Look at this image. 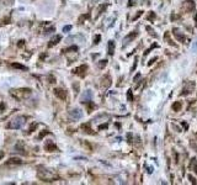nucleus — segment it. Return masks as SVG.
<instances>
[{"instance_id": "f257e3e1", "label": "nucleus", "mask_w": 197, "mask_h": 185, "mask_svg": "<svg viewBox=\"0 0 197 185\" xmlns=\"http://www.w3.org/2000/svg\"><path fill=\"white\" fill-rule=\"evenodd\" d=\"M37 176H38L41 180H43V181H48V183H51V181H56V180H58V179H59V175H58V174H56V173H54V171H52V170L44 169V168H42V169H40V170H38Z\"/></svg>"}, {"instance_id": "f03ea898", "label": "nucleus", "mask_w": 197, "mask_h": 185, "mask_svg": "<svg viewBox=\"0 0 197 185\" xmlns=\"http://www.w3.org/2000/svg\"><path fill=\"white\" fill-rule=\"evenodd\" d=\"M31 89L28 88H24V89H14L10 91V94L16 99V100H22V99H26L31 95Z\"/></svg>"}, {"instance_id": "7ed1b4c3", "label": "nucleus", "mask_w": 197, "mask_h": 185, "mask_svg": "<svg viewBox=\"0 0 197 185\" xmlns=\"http://www.w3.org/2000/svg\"><path fill=\"white\" fill-rule=\"evenodd\" d=\"M25 120L26 117L25 116H16L15 119L11 120V122L9 123V128H13V130H19L24 126L25 123Z\"/></svg>"}, {"instance_id": "20e7f679", "label": "nucleus", "mask_w": 197, "mask_h": 185, "mask_svg": "<svg viewBox=\"0 0 197 185\" xmlns=\"http://www.w3.org/2000/svg\"><path fill=\"white\" fill-rule=\"evenodd\" d=\"M181 8L183 9V11L191 13V11L195 10V1L193 0H186V1H183V4L181 5Z\"/></svg>"}, {"instance_id": "39448f33", "label": "nucleus", "mask_w": 197, "mask_h": 185, "mask_svg": "<svg viewBox=\"0 0 197 185\" xmlns=\"http://www.w3.org/2000/svg\"><path fill=\"white\" fill-rule=\"evenodd\" d=\"M86 72H87V65L86 64H83V65H79L78 68H75L73 70L74 74L79 75V77H85L86 75Z\"/></svg>"}, {"instance_id": "423d86ee", "label": "nucleus", "mask_w": 197, "mask_h": 185, "mask_svg": "<svg viewBox=\"0 0 197 185\" xmlns=\"http://www.w3.org/2000/svg\"><path fill=\"white\" fill-rule=\"evenodd\" d=\"M54 95H56V96H57L59 100L64 101V100L67 99V91H65L64 89L57 88V89H54Z\"/></svg>"}, {"instance_id": "0eeeda50", "label": "nucleus", "mask_w": 197, "mask_h": 185, "mask_svg": "<svg viewBox=\"0 0 197 185\" xmlns=\"http://www.w3.org/2000/svg\"><path fill=\"white\" fill-rule=\"evenodd\" d=\"M111 84H112V79H111V77H110L109 74H105V75L101 78V86H102V88H105V89H107V88H110V86H111Z\"/></svg>"}, {"instance_id": "6e6552de", "label": "nucleus", "mask_w": 197, "mask_h": 185, "mask_svg": "<svg viewBox=\"0 0 197 185\" xmlns=\"http://www.w3.org/2000/svg\"><path fill=\"white\" fill-rule=\"evenodd\" d=\"M172 35L175 36V38H176L179 42H182V43H183L185 40H186V37L183 36V33H181L177 27H174V29H172Z\"/></svg>"}, {"instance_id": "1a4fd4ad", "label": "nucleus", "mask_w": 197, "mask_h": 185, "mask_svg": "<svg viewBox=\"0 0 197 185\" xmlns=\"http://www.w3.org/2000/svg\"><path fill=\"white\" fill-rule=\"evenodd\" d=\"M138 31H132L129 35H127L126 37H125V40H123V45H127V43H129L131 41H133L136 37H138Z\"/></svg>"}, {"instance_id": "9d476101", "label": "nucleus", "mask_w": 197, "mask_h": 185, "mask_svg": "<svg viewBox=\"0 0 197 185\" xmlns=\"http://www.w3.org/2000/svg\"><path fill=\"white\" fill-rule=\"evenodd\" d=\"M44 149H46L47 152H57V151H58L57 146H56L52 141H48V142L44 144Z\"/></svg>"}, {"instance_id": "9b49d317", "label": "nucleus", "mask_w": 197, "mask_h": 185, "mask_svg": "<svg viewBox=\"0 0 197 185\" xmlns=\"http://www.w3.org/2000/svg\"><path fill=\"white\" fill-rule=\"evenodd\" d=\"M192 89H193V83H187L185 86H183V90H182V92H181V95H188L190 92L192 91Z\"/></svg>"}, {"instance_id": "f8f14e48", "label": "nucleus", "mask_w": 197, "mask_h": 185, "mask_svg": "<svg viewBox=\"0 0 197 185\" xmlns=\"http://www.w3.org/2000/svg\"><path fill=\"white\" fill-rule=\"evenodd\" d=\"M21 163H22V160H21L20 158L14 157V158H10V159L6 162V165H20Z\"/></svg>"}, {"instance_id": "ddd939ff", "label": "nucleus", "mask_w": 197, "mask_h": 185, "mask_svg": "<svg viewBox=\"0 0 197 185\" xmlns=\"http://www.w3.org/2000/svg\"><path fill=\"white\" fill-rule=\"evenodd\" d=\"M70 116H71L73 119H75V120H79V119H81L83 114H81V111H80L79 109H74V110L70 111Z\"/></svg>"}, {"instance_id": "4468645a", "label": "nucleus", "mask_w": 197, "mask_h": 185, "mask_svg": "<svg viewBox=\"0 0 197 185\" xmlns=\"http://www.w3.org/2000/svg\"><path fill=\"white\" fill-rule=\"evenodd\" d=\"M62 40V36H59V35H57V36H54L52 40H51V42L48 43V47H52V46H56L59 41Z\"/></svg>"}, {"instance_id": "2eb2a0df", "label": "nucleus", "mask_w": 197, "mask_h": 185, "mask_svg": "<svg viewBox=\"0 0 197 185\" xmlns=\"http://www.w3.org/2000/svg\"><path fill=\"white\" fill-rule=\"evenodd\" d=\"M81 130H84V132L90 133V135H92V133H94V132H92V130H91V127H90V123H89V122L83 123V125H81Z\"/></svg>"}, {"instance_id": "dca6fc26", "label": "nucleus", "mask_w": 197, "mask_h": 185, "mask_svg": "<svg viewBox=\"0 0 197 185\" xmlns=\"http://www.w3.org/2000/svg\"><path fill=\"white\" fill-rule=\"evenodd\" d=\"M190 169L193 170L196 174H197V159L196 158H192L191 162H190Z\"/></svg>"}, {"instance_id": "f3484780", "label": "nucleus", "mask_w": 197, "mask_h": 185, "mask_svg": "<svg viewBox=\"0 0 197 185\" xmlns=\"http://www.w3.org/2000/svg\"><path fill=\"white\" fill-rule=\"evenodd\" d=\"M181 109H182V104H181V101H175V103L172 104V110H174L175 112L181 111Z\"/></svg>"}, {"instance_id": "a211bd4d", "label": "nucleus", "mask_w": 197, "mask_h": 185, "mask_svg": "<svg viewBox=\"0 0 197 185\" xmlns=\"http://www.w3.org/2000/svg\"><path fill=\"white\" fill-rule=\"evenodd\" d=\"M109 6V4H102V5H100V6H98V9H97V14H96V16L95 17H98V16H100L104 11H105V9Z\"/></svg>"}, {"instance_id": "6ab92c4d", "label": "nucleus", "mask_w": 197, "mask_h": 185, "mask_svg": "<svg viewBox=\"0 0 197 185\" xmlns=\"http://www.w3.org/2000/svg\"><path fill=\"white\" fill-rule=\"evenodd\" d=\"M90 99H91V91L87 90L85 94H84V96L81 98V100H83V103H87V101H91Z\"/></svg>"}, {"instance_id": "aec40b11", "label": "nucleus", "mask_w": 197, "mask_h": 185, "mask_svg": "<svg viewBox=\"0 0 197 185\" xmlns=\"http://www.w3.org/2000/svg\"><path fill=\"white\" fill-rule=\"evenodd\" d=\"M115 53V42L113 41H110L109 42V54L110 56H113Z\"/></svg>"}, {"instance_id": "412c9836", "label": "nucleus", "mask_w": 197, "mask_h": 185, "mask_svg": "<svg viewBox=\"0 0 197 185\" xmlns=\"http://www.w3.org/2000/svg\"><path fill=\"white\" fill-rule=\"evenodd\" d=\"M11 65H13V68H16V69H21V70H27V67H25L24 64H20V63H13Z\"/></svg>"}, {"instance_id": "4be33fe9", "label": "nucleus", "mask_w": 197, "mask_h": 185, "mask_svg": "<svg viewBox=\"0 0 197 185\" xmlns=\"http://www.w3.org/2000/svg\"><path fill=\"white\" fill-rule=\"evenodd\" d=\"M164 38H165V40L168 41V43H169L170 46H176V45H175V43L172 42V40L170 38V32H166V33L164 35Z\"/></svg>"}, {"instance_id": "5701e85b", "label": "nucleus", "mask_w": 197, "mask_h": 185, "mask_svg": "<svg viewBox=\"0 0 197 185\" xmlns=\"http://www.w3.org/2000/svg\"><path fill=\"white\" fill-rule=\"evenodd\" d=\"M147 19H148L149 21H154V20H155V13H154V11H149V15L147 16Z\"/></svg>"}, {"instance_id": "b1692460", "label": "nucleus", "mask_w": 197, "mask_h": 185, "mask_svg": "<svg viewBox=\"0 0 197 185\" xmlns=\"http://www.w3.org/2000/svg\"><path fill=\"white\" fill-rule=\"evenodd\" d=\"M106 65H107V61L106 59H102V61H100V63H98V67H100L101 69H104Z\"/></svg>"}, {"instance_id": "393cba45", "label": "nucleus", "mask_w": 197, "mask_h": 185, "mask_svg": "<svg viewBox=\"0 0 197 185\" xmlns=\"http://www.w3.org/2000/svg\"><path fill=\"white\" fill-rule=\"evenodd\" d=\"M147 30H148V31H149V33H150V35H152V36H154V37H155V38H156V37H158V35H156V33H155V31H153V29H152V27H150V26H147Z\"/></svg>"}, {"instance_id": "a878e982", "label": "nucleus", "mask_w": 197, "mask_h": 185, "mask_svg": "<svg viewBox=\"0 0 197 185\" xmlns=\"http://www.w3.org/2000/svg\"><path fill=\"white\" fill-rule=\"evenodd\" d=\"M156 47H158V45H156V43L152 45V46H150V47H149V48H148V49H147V51L144 52V56H147V54H148V53H149V52H150V51H152L153 48H156Z\"/></svg>"}, {"instance_id": "bb28decb", "label": "nucleus", "mask_w": 197, "mask_h": 185, "mask_svg": "<svg viewBox=\"0 0 197 185\" xmlns=\"http://www.w3.org/2000/svg\"><path fill=\"white\" fill-rule=\"evenodd\" d=\"M89 14H85V15H83V16H80V19H79V22L80 24H83L84 22V20H86V19H89Z\"/></svg>"}, {"instance_id": "cd10ccee", "label": "nucleus", "mask_w": 197, "mask_h": 185, "mask_svg": "<svg viewBox=\"0 0 197 185\" xmlns=\"http://www.w3.org/2000/svg\"><path fill=\"white\" fill-rule=\"evenodd\" d=\"M127 99H128V101H133V95H132V90L131 89L127 92Z\"/></svg>"}, {"instance_id": "c85d7f7f", "label": "nucleus", "mask_w": 197, "mask_h": 185, "mask_svg": "<svg viewBox=\"0 0 197 185\" xmlns=\"http://www.w3.org/2000/svg\"><path fill=\"white\" fill-rule=\"evenodd\" d=\"M0 3L4 4V5H10L14 3V0H0Z\"/></svg>"}, {"instance_id": "c756f323", "label": "nucleus", "mask_w": 197, "mask_h": 185, "mask_svg": "<svg viewBox=\"0 0 197 185\" xmlns=\"http://www.w3.org/2000/svg\"><path fill=\"white\" fill-rule=\"evenodd\" d=\"M100 40H101V36H100V35H96L95 38H94V45H97L98 42H100Z\"/></svg>"}, {"instance_id": "7c9ffc66", "label": "nucleus", "mask_w": 197, "mask_h": 185, "mask_svg": "<svg viewBox=\"0 0 197 185\" xmlns=\"http://www.w3.org/2000/svg\"><path fill=\"white\" fill-rule=\"evenodd\" d=\"M142 14H143V11H142V10H139V11L137 13V15H136V16L133 17V21H136V20H137V19H138V17H139V16L142 15Z\"/></svg>"}, {"instance_id": "2f4dec72", "label": "nucleus", "mask_w": 197, "mask_h": 185, "mask_svg": "<svg viewBox=\"0 0 197 185\" xmlns=\"http://www.w3.org/2000/svg\"><path fill=\"white\" fill-rule=\"evenodd\" d=\"M69 51H78V47H76V46H73V47H70V48H67L64 52H69Z\"/></svg>"}, {"instance_id": "473e14b6", "label": "nucleus", "mask_w": 197, "mask_h": 185, "mask_svg": "<svg viewBox=\"0 0 197 185\" xmlns=\"http://www.w3.org/2000/svg\"><path fill=\"white\" fill-rule=\"evenodd\" d=\"M155 61H158V57H154V58H152V59H150V61L148 62V65H152V64H153V63H154Z\"/></svg>"}, {"instance_id": "72a5a7b5", "label": "nucleus", "mask_w": 197, "mask_h": 185, "mask_svg": "<svg viewBox=\"0 0 197 185\" xmlns=\"http://www.w3.org/2000/svg\"><path fill=\"white\" fill-rule=\"evenodd\" d=\"M71 30V26H64V29H63V32H69Z\"/></svg>"}, {"instance_id": "f704fd0d", "label": "nucleus", "mask_w": 197, "mask_h": 185, "mask_svg": "<svg viewBox=\"0 0 197 185\" xmlns=\"http://www.w3.org/2000/svg\"><path fill=\"white\" fill-rule=\"evenodd\" d=\"M188 179H190V181H191L192 184H196V183H197V181H196V179H195L192 175H188Z\"/></svg>"}, {"instance_id": "c9c22d12", "label": "nucleus", "mask_w": 197, "mask_h": 185, "mask_svg": "<svg viewBox=\"0 0 197 185\" xmlns=\"http://www.w3.org/2000/svg\"><path fill=\"white\" fill-rule=\"evenodd\" d=\"M137 61H138V58L134 59V64H133V67H132V70H134V69L137 68Z\"/></svg>"}, {"instance_id": "e433bc0d", "label": "nucleus", "mask_w": 197, "mask_h": 185, "mask_svg": "<svg viewBox=\"0 0 197 185\" xmlns=\"http://www.w3.org/2000/svg\"><path fill=\"white\" fill-rule=\"evenodd\" d=\"M104 128H107V123H104V125H101L100 127H98V130H104Z\"/></svg>"}, {"instance_id": "4c0bfd02", "label": "nucleus", "mask_w": 197, "mask_h": 185, "mask_svg": "<svg viewBox=\"0 0 197 185\" xmlns=\"http://www.w3.org/2000/svg\"><path fill=\"white\" fill-rule=\"evenodd\" d=\"M48 133H49L48 131H46V132H43V133H41V135H40V138H43V137H44L46 135H48Z\"/></svg>"}, {"instance_id": "58836bf2", "label": "nucleus", "mask_w": 197, "mask_h": 185, "mask_svg": "<svg viewBox=\"0 0 197 185\" xmlns=\"http://www.w3.org/2000/svg\"><path fill=\"white\" fill-rule=\"evenodd\" d=\"M139 78H141V74H139V73H138V74H137V75H136V77H134V81H137V80H138V79H139Z\"/></svg>"}, {"instance_id": "ea45409f", "label": "nucleus", "mask_w": 197, "mask_h": 185, "mask_svg": "<svg viewBox=\"0 0 197 185\" xmlns=\"http://www.w3.org/2000/svg\"><path fill=\"white\" fill-rule=\"evenodd\" d=\"M177 17H179V16H176V15H174V14H172V15H171V17H170V19H171V20H176V19H177Z\"/></svg>"}, {"instance_id": "a19ab883", "label": "nucleus", "mask_w": 197, "mask_h": 185, "mask_svg": "<svg viewBox=\"0 0 197 185\" xmlns=\"http://www.w3.org/2000/svg\"><path fill=\"white\" fill-rule=\"evenodd\" d=\"M24 45H25L24 41H20V42H19V47H24Z\"/></svg>"}, {"instance_id": "79ce46f5", "label": "nucleus", "mask_w": 197, "mask_h": 185, "mask_svg": "<svg viewBox=\"0 0 197 185\" xmlns=\"http://www.w3.org/2000/svg\"><path fill=\"white\" fill-rule=\"evenodd\" d=\"M3 157H4V152L0 151V159H3Z\"/></svg>"}]
</instances>
